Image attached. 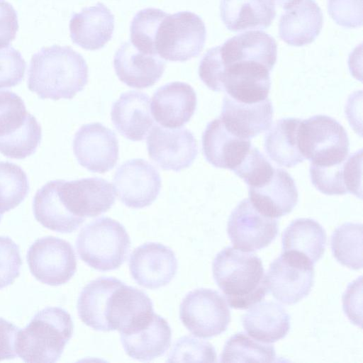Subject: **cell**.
Here are the masks:
<instances>
[{
  "instance_id": "cell-1",
  "label": "cell",
  "mask_w": 363,
  "mask_h": 363,
  "mask_svg": "<svg viewBox=\"0 0 363 363\" xmlns=\"http://www.w3.org/2000/svg\"><path fill=\"white\" fill-rule=\"evenodd\" d=\"M81 320L98 331L135 329L153 313V304L143 291L114 277H102L87 284L77 301Z\"/></svg>"
},
{
  "instance_id": "cell-2",
  "label": "cell",
  "mask_w": 363,
  "mask_h": 363,
  "mask_svg": "<svg viewBox=\"0 0 363 363\" xmlns=\"http://www.w3.org/2000/svg\"><path fill=\"white\" fill-rule=\"evenodd\" d=\"M277 47L270 35L248 31L209 49L199 66V75L208 88L223 91L228 83L245 77L269 75L277 61Z\"/></svg>"
},
{
  "instance_id": "cell-3",
  "label": "cell",
  "mask_w": 363,
  "mask_h": 363,
  "mask_svg": "<svg viewBox=\"0 0 363 363\" xmlns=\"http://www.w3.org/2000/svg\"><path fill=\"white\" fill-rule=\"evenodd\" d=\"M87 81L86 62L70 47H45L31 57L28 87L40 99H72Z\"/></svg>"
},
{
  "instance_id": "cell-4",
  "label": "cell",
  "mask_w": 363,
  "mask_h": 363,
  "mask_svg": "<svg viewBox=\"0 0 363 363\" xmlns=\"http://www.w3.org/2000/svg\"><path fill=\"white\" fill-rule=\"evenodd\" d=\"M212 271L233 308L247 309L264 299L267 293L262 260L251 252L227 247L216 255Z\"/></svg>"
},
{
  "instance_id": "cell-5",
  "label": "cell",
  "mask_w": 363,
  "mask_h": 363,
  "mask_svg": "<svg viewBox=\"0 0 363 363\" xmlns=\"http://www.w3.org/2000/svg\"><path fill=\"white\" fill-rule=\"evenodd\" d=\"M73 330V321L66 310L45 307L23 329H19L16 354L26 362H55L71 339Z\"/></svg>"
},
{
  "instance_id": "cell-6",
  "label": "cell",
  "mask_w": 363,
  "mask_h": 363,
  "mask_svg": "<svg viewBox=\"0 0 363 363\" xmlns=\"http://www.w3.org/2000/svg\"><path fill=\"white\" fill-rule=\"evenodd\" d=\"M76 248L80 259L87 265L106 272L124 263L130 251V240L122 224L111 218L101 217L80 230Z\"/></svg>"
},
{
  "instance_id": "cell-7",
  "label": "cell",
  "mask_w": 363,
  "mask_h": 363,
  "mask_svg": "<svg viewBox=\"0 0 363 363\" xmlns=\"http://www.w3.org/2000/svg\"><path fill=\"white\" fill-rule=\"evenodd\" d=\"M206 30L203 21L190 11H161L153 38V50L166 60L185 62L199 55Z\"/></svg>"
},
{
  "instance_id": "cell-8",
  "label": "cell",
  "mask_w": 363,
  "mask_h": 363,
  "mask_svg": "<svg viewBox=\"0 0 363 363\" xmlns=\"http://www.w3.org/2000/svg\"><path fill=\"white\" fill-rule=\"evenodd\" d=\"M297 143L304 159L317 166L340 163L347 158L350 150L348 136L343 126L325 115L301 120Z\"/></svg>"
},
{
  "instance_id": "cell-9",
  "label": "cell",
  "mask_w": 363,
  "mask_h": 363,
  "mask_svg": "<svg viewBox=\"0 0 363 363\" xmlns=\"http://www.w3.org/2000/svg\"><path fill=\"white\" fill-rule=\"evenodd\" d=\"M179 318L190 333L202 338L220 335L231 319L225 298L218 291L204 288L186 295L180 305Z\"/></svg>"
},
{
  "instance_id": "cell-10",
  "label": "cell",
  "mask_w": 363,
  "mask_h": 363,
  "mask_svg": "<svg viewBox=\"0 0 363 363\" xmlns=\"http://www.w3.org/2000/svg\"><path fill=\"white\" fill-rule=\"evenodd\" d=\"M314 275L313 263L307 257L283 252L269 265L266 275L267 289L280 302L294 304L308 295Z\"/></svg>"
},
{
  "instance_id": "cell-11",
  "label": "cell",
  "mask_w": 363,
  "mask_h": 363,
  "mask_svg": "<svg viewBox=\"0 0 363 363\" xmlns=\"http://www.w3.org/2000/svg\"><path fill=\"white\" fill-rule=\"evenodd\" d=\"M53 182L65 210L82 223L87 217H96L106 212L115 203L113 187L102 178L56 179Z\"/></svg>"
},
{
  "instance_id": "cell-12",
  "label": "cell",
  "mask_w": 363,
  "mask_h": 363,
  "mask_svg": "<svg viewBox=\"0 0 363 363\" xmlns=\"http://www.w3.org/2000/svg\"><path fill=\"white\" fill-rule=\"evenodd\" d=\"M26 259L33 276L50 286L67 283L77 270L76 256L71 244L53 236L36 240L29 247Z\"/></svg>"
},
{
  "instance_id": "cell-13",
  "label": "cell",
  "mask_w": 363,
  "mask_h": 363,
  "mask_svg": "<svg viewBox=\"0 0 363 363\" xmlns=\"http://www.w3.org/2000/svg\"><path fill=\"white\" fill-rule=\"evenodd\" d=\"M114 190L126 206L143 208L151 205L161 189L158 170L147 161L131 159L118 167L113 179Z\"/></svg>"
},
{
  "instance_id": "cell-14",
  "label": "cell",
  "mask_w": 363,
  "mask_h": 363,
  "mask_svg": "<svg viewBox=\"0 0 363 363\" xmlns=\"http://www.w3.org/2000/svg\"><path fill=\"white\" fill-rule=\"evenodd\" d=\"M279 231L277 218L264 216L250 202L241 201L232 211L228 222V235L234 247L252 252L268 246Z\"/></svg>"
},
{
  "instance_id": "cell-15",
  "label": "cell",
  "mask_w": 363,
  "mask_h": 363,
  "mask_svg": "<svg viewBox=\"0 0 363 363\" xmlns=\"http://www.w3.org/2000/svg\"><path fill=\"white\" fill-rule=\"evenodd\" d=\"M72 146L79 164L91 172H108L118 160L117 137L100 123L81 126L74 135Z\"/></svg>"
},
{
  "instance_id": "cell-16",
  "label": "cell",
  "mask_w": 363,
  "mask_h": 363,
  "mask_svg": "<svg viewBox=\"0 0 363 363\" xmlns=\"http://www.w3.org/2000/svg\"><path fill=\"white\" fill-rule=\"evenodd\" d=\"M150 158L164 170L179 172L189 167L198 155L194 134L188 129L155 125L147 138Z\"/></svg>"
},
{
  "instance_id": "cell-17",
  "label": "cell",
  "mask_w": 363,
  "mask_h": 363,
  "mask_svg": "<svg viewBox=\"0 0 363 363\" xmlns=\"http://www.w3.org/2000/svg\"><path fill=\"white\" fill-rule=\"evenodd\" d=\"M177 259L169 247L158 242H147L130 255L129 269L141 286L155 289L168 284L177 274Z\"/></svg>"
},
{
  "instance_id": "cell-18",
  "label": "cell",
  "mask_w": 363,
  "mask_h": 363,
  "mask_svg": "<svg viewBox=\"0 0 363 363\" xmlns=\"http://www.w3.org/2000/svg\"><path fill=\"white\" fill-rule=\"evenodd\" d=\"M196 104V94L191 86L185 82H173L154 92L151 109L158 123L168 128H177L190 121Z\"/></svg>"
},
{
  "instance_id": "cell-19",
  "label": "cell",
  "mask_w": 363,
  "mask_h": 363,
  "mask_svg": "<svg viewBox=\"0 0 363 363\" xmlns=\"http://www.w3.org/2000/svg\"><path fill=\"white\" fill-rule=\"evenodd\" d=\"M165 62L157 55L144 52L130 42H125L116 52L113 67L118 79L130 87L153 86L162 77Z\"/></svg>"
},
{
  "instance_id": "cell-20",
  "label": "cell",
  "mask_w": 363,
  "mask_h": 363,
  "mask_svg": "<svg viewBox=\"0 0 363 363\" xmlns=\"http://www.w3.org/2000/svg\"><path fill=\"white\" fill-rule=\"evenodd\" d=\"M252 147L250 139L230 133L220 118L208 123L202 135V150L206 161L218 168L233 171Z\"/></svg>"
},
{
  "instance_id": "cell-21",
  "label": "cell",
  "mask_w": 363,
  "mask_h": 363,
  "mask_svg": "<svg viewBox=\"0 0 363 363\" xmlns=\"http://www.w3.org/2000/svg\"><path fill=\"white\" fill-rule=\"evenodd\" d=\"M272 116L273 108L268 98L257 103L245 104L225 95L219 118L230 133L250 139L269 129Z\"/></svg>"
},
{
  "instance_id": "cell-22",
  "label": "cell",
  "mask_w": 363,
  "mask_h": 363,
  "mask_svg": "<svg viewBox=\"0 0 363 363\" xmlns=\"http://www.w3.org/2000/svg\"><path fill=\"white\" fill-rule=\"evenodd\" d=\"M313 186L327 195L352 194L362 198V150L337 164L317 166L311 164Z\"/></svg>"
},
{
  "instance_id": "cell-23",
  "label": "cell",
  "mask_w": 363,
  "mask_h": 363,
  "mask_svg": "<svg viewBox=\"0 0 363 363\" xmlns=\"http://www.w3.org/2000/svg\"><path fill=\"white\" fill-rule=\"evenodd\" d=\"M111 116L116 129L132 141L144 140L153 124L150 99L140 91L121 94L112 105Z\"/></svg>"
},
{
  "instance_id": "cell-24",
  "label": "cell",
  "mask_w": 363,
  "mask_h": 363,
  "mask_svg": "<svg viewBox=\"0 0 363 363\" xmlns=\"http://www.w3.org/2000/svg\"><path fill=\"white\" fill-rule=\"evenodd\" d=\"M298 191L291 175L277 168L272 178L258 187H249L250 201L262 214L277 218L292 211L298 203Z\"/></svg>"
},
{
  "instance_id": "cell-25",
  "label": "cell",
  "mask_w": 363,
  "mask_h": 363,
  "mask_svg": "<svg viewBox=\"0 0 363 363\" xmlns=\"http://www.w3.org/2000/svg\"><path fill=\"white\" fill-rule=\"evenodd\" d=\"M114 16L102 3L73 13L69 21L72 42L89 50L102 48L112 38Z\"/></svg>"
},
{
  "instance_id": "cell-26",
  "label": "cell",
  "mask_w": 363,
  "mask_h": 363,
  "mask_svg": "<svg viewBox=\"0 0 363 363\" xmlns=\"http://www.w3.org/2000/svg\"><path fill=\"white\" fill-rule=\"evenodd\" d=\"M279 21V37L293 46L311 43L323 27V13L314 0H296L284 9Z\"/></svg>"
},
{
  "instance_id": "cell-27",
  "label": "cell",
  "mask_w": 363,
  "mask_h": 363,
  "mask_svg": "<svg viewBox=\"0 0 363 363\" xmlns=\"http://www.w3.org/2000/svg\"><path fill=\"white\" fill-rule=\"evenodd\" d=\"M172 330L167 321L154 313L150 320L137 329L121 333L125 353L140 361H150L163 355L171 345Z\"/></svg>"
},
{
  "instance_id": "cell-28",
  "label": "cell",
  "mask_w": 363,
  "mask_h": 363,
  "mask_svg": "<svg viewBox=\"0 0 363 363\" xmlns=\"http://www.w3.org/2000/svg\"><path fill=\"white\" fill-rule=\"evenodd\" d=\"M244 329L252 338L272 343L284 338L290 329V316L274 301L258 302L242 316Z\"/></svg>"
},
{
  "instance_id": "cell-29",
  "label": "cell",
  "mask_w": 363,
  "mask_h": 363,
  "mask_svg": "<svg viewBox=\"0 0 363 363\" xmlns=\"http://www.w3.org/2000/svg\"><path fill=\"white\" fill-rule=\"evenodd\" d=\"M220 12L233 32L267 28L276 16L273 0H221Z\"/></svg>"
},
{
  "instance_id": "cell-30",
  "label": "cell",
  "mask_w": 363,
  "mask_h": 363,
  "mask_svg": "<svg viewBox=\"0 0 363 363\" xmlns=\"http://www.w3.org/2000/svg\"><path fill=\"white\" fill-rule=\"evenodd\" d=\"M326 233L321 225L311 218L293 220L282 234L283 252L292 251L307 257L313 264L323 256Z\"/></svg>"
},
{
  "instance_id": "cell-31",
  "label": "cell",
  "mask_w": 363,
  "mask_h": 363,
  "mask_svg": "<svg viewBox=\"0 0 363 363\" xmlns=\"http://www.w3.org/2000/svg\"><path fill=\"white\" fill-rule=\"evenodd\" d=\"M301 120L282 118L277 121L265 135V152L279 166L292 167L304 160L297 143L298 129Z\"/></svg>"
},
{
  "instance_id": "cell-32",
  "label": "cell",
  "mask_w": 363,
  "mask_h": 363,
  "mask_svg": "<svg viewBox=\"0 0 363 363\" xmlns=\"http://www.w3.org/2000/svg\"><path fill=\"white\" fill-rule=\"evenodd\" d=\"M331 250L341 264L354 270L362 268V224L345 223L331 236Z\"/></svg>"
},
{
  "instance_id": "cell-33",
  "label": "cell",
  "mask_w": 363,
  "mask_h": 363,
  "mask_svg": "<svg viewBox=\"0 0 363 363\" xmlns=\"http://www.w3.org/2000/svg\"><path fill=\"white\" fill-rule=\"evenodd\" d=\"M221 362H276L274 345L256 340L243 332L231 336L225 342Z\"/></svg>"
},
{
  "instance_id": "cell-34",
  "label": "cell",
  "mask_w": 363,
  "mask_h": 363,
  "mask_svg": "<svg viewBox=\"0 0 363 363\" xmlns=\"http://www.w3.org/2000/svg\"><path fill=\"white\" fill-rule=\"evenodd\" d=\"M28 191L29 183L23 169L12 162H0V214L18 206Z\"/></svg>"
},
{
  "instance_id": "cell-35",
  "label": "cell",
  "mask_w": 363,
  "mask_h": 363,
  "mask_svg": "<svg viewBox=\"0 0 363 363\" xmlns=\"http://www.w3.org/2000/svg\"><path fill=\"white\" fill-rule=\"evenodd\" d=\"M41 138V127L36 118L29 113L26 123L18 131L0 139V152L9 158L24 159L35 152Z\"/></svg>"
},
{
  "instance_id": "cell-36",
  "label": "cell",
  "mask_w": 363,
  "mask_h": 363,
  "mask_svg": "<svg viewBox=\"0 0 363 363\" xmlns=\"http://www.w3.org/2000/svg\"><path fill=\"white\" fill-rule=\"evenodd\" d=\"M28 115L19 96L10 91H0V139L18 130L26 123Z\"/></svg>"
},
{
  "instance_id": "cell-37",
  "label": "cell",
  "mask_w": 363,
  "mask_h": 363,
  "mask_svg": "<svg viewBox=\"0 0 363 363\" xmlns=\"http://www.w3.org/2000/svg\"><path fill=\"white\" fill-rule=\"evenodd\" d=\"M274 169L257 148L251 147L243 161L233 172L249 187H258L272 178Z\"/></svg>"
},
{
  "instance_id": "cell-38",
  "label": "cell",
  "mask_w": 363,
  "mask_h": 363,
  "mask_svg": "<svg viewBox=\"0 0 363 363\" xmlns=\"http://www.w3.org/2000/svg\"><path fill=\"white\" fill-rule=\"evenodd\" d=\"M167 361L215 362L216 353L210 342L184 336L175 342Z\"/></svg>"
},
{
  "instance_id": "cell-39",
  "label": "cell",
  "mask_w": 363,
  "mask_h": 363,
  "mask_svg": "<svg viewBox=\"0 0 363 363\" xmlns=\"http://www.w3.org/2000/svg\"><path fill=\"white\" fill-rule=\"evenodd\" d=\"M21 265L17 244L8 236H0V289L14 282L20 274Z\"/></svg>"
},
{
  "instance_id": "cell-40",
  "label": "cell",
  "mask_w": 363,
  "mask_h": 363,
  "mask_svg": "<svg viewBox=\"0 0 363 363\" xmlns=\"http://www.w3.org/2000/svg\"><path fill=\"white\" fill-rule=\"evenodd\" d=\"M26 62L12 47L0 48V89L16 86L23 79Z\"/></svg>"
},
{
  "instance_id": "cell-41",
  "label": "cell",
  "mask_w": 363,
  "mask_h": 363,
  "mask_svg": "<svg viewBox=\"0 0 363 363\" xmlns=\"http://www.w3.org/2000/svg\"><path fill=\"white\" fill-rule=\"evenodd\" d=\"M328 10L335 22L342 27L362 25V0H328Z\"/></svg>"
},
{
  "instance_id": "cell-42",
  "label": "cell",
  "mask_w": 363,
  "mask_h": 363,
  "mask_svg": "<svg viewBox=\"0 0 363 363\" xmlns=\"http://www.w3.org/2000/svg\"><path fill=\"white\" fill-rule=\"evenodd\" d=\"M343 310L354 325H362V277L351 283L342 297Z\"/></svg>"
},
{
  "instance_id": "cell-43",
  "label": "cell",
  "mask_w": 363,
  "mask_h": 363,
  "mask_svg": "<svg viewBox=\"0 0 363 363\" xmlns=\"http://www.w3.org/2000/svg\"><path fill=\"white\" fill-rule=\"evenodd\" d=\"M18 28V15L13 6L0 0V48L9 45Z\"/></svg>"
},
{
  "instance_id": "cell-44",
  "label": "cell",
  "mask_w": 363,
  "mask_h": 363,
  "mask_svg": "<svg viewBox=\"0 0 363 363\" xmlns=\"http://www.w3.org/2000/svg\"><path fill=\"white\" fill-rule=\"evenodd\" d=\"M19 328L0 318V361L16 357V340Z\"/></svg>"
},
{
  "instance_id": "cell-45",
  "label": "cell",
  "mask_w": 363,
  "mask_h": 363,
  "mask_svg": "<svg viewBox=\"0 0 363 363\" xmlns=\"http://www.w3.org/2000/svg\"><path fill=\"white\" fill-rule=\"evenodd\" d=\"M278 4L279 6L282 7L284 9L291 4L296 0H273Z\"/></svg>"
},
{
  "instance_id": "cell-46",
  "label": "cell",
  "mask_w": 363,
  "mask_h": 363,
  "mask_svg": "<svg viewBox=\"0 0 363 363\" xmlns=\"http://www.w3.org/2000/svg\"><path fill=\"white\" fill-rule=\"evenodd\" d=\"M2 217H3V214H0V221H1V218H2Z\"/></svg>"
}]
</instances>
